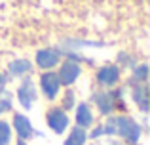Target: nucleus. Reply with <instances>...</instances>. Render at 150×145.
Returning <instances> with one entry per match:
<instances>
[{
	"mask_svg": "<svg viewBox=\"0 0 150 145\" xmlns=\"http://www.w3.org/2000/svg\"><path fill=\"white\" fill-rule=\"evenodd\" d=\"M118 132L120 136H124L127 141L135 143L141 136V128L133 122L131 119H125V116H118V119H112L106 126H101L93 132V136H99V134H114Z\"/></svg>",
	"mask_w": 150,
	"mask_h": 145,
	"instance_id": "nucleus-1",
	"label": "nucleus"
},
{
	"mask_svg": "<svg viewBox=\"0 0 150 145\" xmlns=\"http://www.w3.org/2000/svg\"><path fill=\"white\" fill-rule=\"evenodd\" d=\"M78 74H80V67H78L74 61H67V63L61 67L57 78H59L61 84H72V82L78 78Z\"/></svg>",
	"mask_w": 150,
	"mask_h": 145,
	"instance_id": "nucleus-2",
	"label": "nucleus"
},
{
	"mask_svg": "<svg viewBox=\"0 0 150 145\" xmlns=\"http://www.w3.org/2000/svg\"><path fill=\"white\" fill-rule=\"evenodd\" d=\"M48 124H50V128L53 132L61 134V132H65L67 124H69V119H67V115L63 111L53 109V111H50V115H48Z\"/></svg>",
	"mask_w": 150,
	"mask_h": 145,
	"instance_id": "nucleus-3",
	"label": "nucleus"
},
{
	"mask_svg": "<svg viewBox=\"0 0 150 145\" xmlns=\"http://www.w3.org/2000/svg\"><path fill=\"white\" fill-rule=\"evenodd\" d=\"M40 82H42V90L46 92V96H48L50 99H53L55 94H57V90H59V78H57V74L46 73V74H42Z\"/></svg>",
	"mask_w": 150,
	"mask_h": 145,
	"instance_id": "nucleus-4",
	"label": "nucleus"
},
{
	"mask_svg": "<svg viewBox=\"0 0 150 145\" xmlns=\"http://www.w3.org/2000/svg\"><path fill=\"white\" fill-rule=\"evenodd\" d=\"M57 61H59V52H55V50H40L36 54V63L44 69L53 67Z\"/></svg>",
	"mask_w": 150,
	"mask_h": 145,
	"instance_id": "nucleus-5",
	"label": "nucleus"
},
{
	"mask_svg": "<svg viewBox=\"0 0 150 145\" xmlns=\"http://www.w3.org/2000/svg\"><path fill=\"white\" fill-rule=\"evenodd\" d=\"M13 126H15V130H17V134H19L21 139H29L30 136H33V126H30V122H29L27 116L15 115L13 116Z\"/></svg>",
	"mask_w": 150,
	"mask_h": 145,
	"instance_id": "nucleus-6",
	"label": "nucleus"
},
{
	"mask_svg": "<svg viewBox=\"0 0 150 145\" xmlns=\"http://www.w3.org/2000/svg\"><path fill=\"white\" fill-rule=\"evenodd\" d=\"M17 96H19V101H21V105L25 109H29L30 105H33V101H34V88H33V84L30 82H25V84L19 88V92H17Z\"/></svg>",
	"mask_w": 150,
	"mask_h": 145,
	"instance_id": "nucleus-7",
	"label": "nucleus"
},
{
	"mask_svg": "<svg viewBox=\"0 0 150 145\" xmlns=\"http://www.w3.org/2000/svg\"><path fill=\"white\" fill-rule=\"evenodd\" d=\"M118 76H120V71H118V67H105V69H101V71H99V74H97L99 82H101V84H106V86L116 84Z\"/></svg>",
	"mask_w": 150,
	"mask_h": 145,
	"instance_id": "nucleus-8",
	"label": "nucleus"
},
{
	"mask_svg": "<svg viewBox=\"0 0 150 145\" xmlns=\"http://www.w3.org/2000/svg\"><path fill=\"white\" fill-rule=\"evenodd\" d=\"M91 120H93V116H91L89 107L86 103H82L80 107H78V111H76V122L80 124V126H89Z\"/></svg>",
	"mask_w": 150,
	"mask_h": 145,
	"instance_id": "nucleus-9",
	"label": "nucleus"
},
{
	"mask_svg": "<svg viewBox=\"0 0 150 145\" xmlns=\"http://www.w3.org/2000/svg\"><path fill=\"white\" fill-rule=\"evenodd\" d=\"M84 141H86V132L82 128H74L67 139V145H84Z\"/></svg>",
	"mask_w": 150,
	"mask_h": 145,
	"instance_id": "nucleus-10",
	"label": "nucleus"
},
{
	"mask_svg": "<svg viewBox=\"0 0 150 145\" xmlns=\"http://www.w3.org/2000/svg\"><path fill=\"white\" fill-rule=\"evenodd\" d=\"M95 101L99 103V109L103 113H110L112 109V97L108 94H101V96H95Z\"/></svg>",
	"mask_w": 150,
	"mask_h": 145,
	"instance_id": "nucleus-11",
	"label": "nucleus"
},
{
	"mask_svg": "<svg viewBox=\"0 0 150 145\" xmlns=\"http://www.w3.org/2000/svg\"><path fill=\"white\" fill-rule=\"evenodd\" d=\"M30 69V63L29 61H25V59H19V61H13V63L10 65V73L11 74H23V73H27Z\"/></svg>",
	"mask_w": 150,
	"mask_h": 145,
	"instance_id": "nucleus-12",
	"label": "nucleus"
},
{
	"mask_svg": "<svg viewBox=\"0 0 150 145\" xmlns=\"http://www.w3.org/2000/svg\"><path fill=\"white\" fill-rule=\"evenodd\" d=\"M10 141V126L6 122H0V145H6Z\"/></svg>",
	"mask_w": 150,
	"mask_h": 145,
	"instance_id": "nucleus-13",
	"label": "nucleus"
},
{
	"mask_svg": "<svg viewBox=\"0 0 150 145\" xmlns=\"http://www.w3.org/2000/svg\"><path fill=\"white\" fill-rule=\"evenodd\" d=\"M133 97H135V99L139 101V105H141L143 109H146V90H144V88H139V90H135Z\"/></svg>",
	"mask_w": 150,
	"mask_h": 145,
	"instance_id": "nucleus-14",
	"label": "nucleus"
},
{
	"mask_svg": "<svg viewBox=\"0 0 150 145\" xmlns=\"http://www.w3.org/2000/svg\"><path fill=\"white\" fill-rule=\"evenodd\" d=\"M146 73H148L146 65H141V67L135 71V78H137V80H144V78H146Z\"/></svg>",
	"mask_w": 150,
	"mask_h": 145,
	"instance_id": "nucleus-15",
	"label": "nucleus"
},
{
	"mask_svg": "<svg viewBox=\"0 0 150 145\" xmlns=\"http://www.w3.org/2000/svg\"><path fill=\"white\" fill-rule=\"evenodd\" d=\"M2 86H4V76L0 74V88H2Z\"/></svg>",
	"mask_w": 150,
	"mask_h": 145,
	"instance_id": "nucleus-16",
	"label": "nucleus"
},
{
	"mask_svg": "<svg viewBox=\"0 0 150 145\" xmlns=\"http://www.w3.org/2000/svg\"><path fill=\"white\" fill-rule=\"evenodd\" d=\"M17 145H25V143H23V141H19V143H17Z\"/></svg>",
	"mask_w": 150,
	"mask_h": 145,
	"instance_id": "nucleus-17",
	"label": "nucleus"
},
{
	"mask_svg": "<svg viewBox=\"0 0 150 145\" xmlns=\"http://www.w3.org/2000/svg\"><path fill=\"white\" fill-rule=\"evenodd\" d=\"M110 145H114V143H110Z\"/></svg>",
	"mask_w": 150,
	"mask_h": 145,
	"instance_id": "nucleus-18",
	"label": "nucleus"
}]
</instances>
